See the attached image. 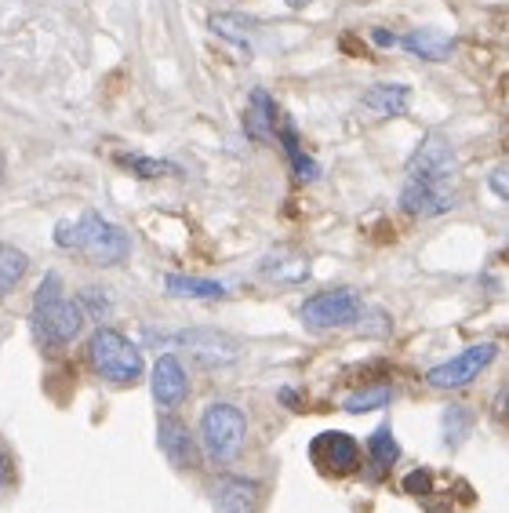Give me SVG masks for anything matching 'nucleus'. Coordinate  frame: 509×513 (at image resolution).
<instances>
[{
    "instance_id": "f257e3e1",
    "label": "nucleus",
    "mask_w": 509,
    "mask_h": 513,
    "mask_svg": "<svg viewBox=\"0 0 509 513\" xmlns=\"http://www.w3.org/2000/svg\"><path fill=\"white\" fill-rule=\"evenodd\" d=\"M55 244L66 252H80L91 266H120L131 255V237L99 212H84L77 222H59Z\"/></svg>"
},
{
    "instance_id": "f03ea898",
    "label": "nucleus",
    "mask_w": 509,
    "mask_h": 513,
    "mask_svg": "<svg viewBox=\"0 0 509 513\" xmlns=\"http://www.w3.org/2000/svg\"><path fill=\"white\" fill-rule=\"evenodd\" d=\"M91 372L113 386H131L142 379V353L139 346L117 328H95L88 339Z\"/></svg>"
},
{
    "instance_id": "7ed1b4c3",
    "label": "nucleus",
    "mask_w": 509,
    "mask_h": 513,
    "mask_svg": "<svg viewBox=\"0 0 509 513\" xmlns=\"http://www.w3.org/2000/svg\"><path fill=\"white\" fill-rule=\"evenodd\" d=\"M248 437V419L237 404L215 401L200 415V444L208 452L211 463H233Z\"/></svg>"
},
{
    "instance_id": "20e7f679",
    "label": "nucleus",
    "mask_w": 509,
    "mask_h": 513,
    "mask_svg": "<svg viewBox=\"0 0 509 513\" xmlns=\"http://www.w3.org/2000/svg\"><path fill=\"white\" fill-rule=\"evenodd\" d=\"M360 313H364L360 292H353V288H328V292H317L302 302L299 317L310 332H331V328L357 324Z\"/></svg>"
},
{
    "instance_id": "39448f33",
    "label": "nucleus",
    "mask_w": 509,
    "mask_h": 513,
    "mask_svg": "<svg viewBox=\"0 0 509 513\" xmlns=\"http://www.w3.org/2000/svg\"><path fill=\"white\" fill-rule=\"evenodd\" d=\"M33 339L44 346V350H55V346H70L73 339L84 328V306L77 299H55L48 306H33L30 317Z\"/></svg>"
},
{
    "instance_id": "423d86ee",
    "label": "nucleus",
    "mask_w": 509,
    "mask_h": 513,
    "mask_svg": "<svg viewBox=\"0 0 509 513\" xmlns=\"http://www.w3.org/2000/svg\"><path fill=\"white\" fill-rule=\"evenodd\" d=\"M495 357H499V346H495V342L466 346L462 353H455V357H448L444 364L430 368V372H426V383H430L433 390H462V386H470Z\"/></svg>"
},
{
    "instance_id": "0eeeda50",
    "label": "nucleus",
    "mask_w": 509,
    "mask_h": 513,
    "mask_svg": "<svg viewBox=\"0 0 509 513\" xmlns=\"http://www.w3.org/2000/svg\"><path fill=\"white\" fill-rule=\"evenodd\" d=\"M157 335V332H150ZM157 339H168L171 346H182V350L197 357L204 368H226L240 357V342L226 332H215V328H186V332L175 335H157Z\"/></svg>"
},
{
    "instance_id": "6e6552de",
    "label": "nucleus",
    "mask_w": 509,
    "mask_h": 513,
    "mask_svg": "<svg viewBox=\"0 0 509 513\" xmlns=\"http://www.w3.org/2000/svg\"><path fill=\"white\" fill-rule=\"evenodd\" d=\"M310 459L328 473V477H346V473H353L360 463V444L353 441L350 433L328 430V433H320V437H313Z\"/></svg>"
},
{
    "instance_id": "1a4fd4ad",
    "label": "nucleus",
    "mask_w": 509,
    "mask_h": 513,
    "mask_svg": "<svg viewBox=\"0 0 509 513\" xmlns=\"http://www.w3.org/2000/svg\"><path fill=\"white\" fill-rule=\"evenodd\" d=\"M408 175L451 186V179H455V150H451V142L440 139V135H426V139L419 142L415 157H411Z\"/></svg>"
},
{
    "instance_id": "9d476101",
    "label": "nucleus",
    "mask_w": 509,
    "mask_h": 513,
    "mask_svg": "<svg viewBox=\"0 0 509 513\" xmlns=\"http://www.w3.org/2000/svg\"><path fill=\"white\" fill-rule=\"evenodd\" d=\"M150 390H153V401L171 412V408H179L186 401V393H190V375H186V364L175 357V353H160L157 364H153V375H150Z\"/></svg>"
},
{
    "instance_id": "9b49d317",
    "label": "nucleus",
    "mask_w": 509,
    "mask_h": 513,
    "mask_svg": "<svg viewBox=\"0 0 509 513\" xmlns=\"http://www.w3.org/2000/svg\"><path fill=\"white\" fill-rule=\"evenodd\" d=\"M400 208L408 215L430 219V215H444L455 208V193H451L448 186H440V182H426V179L408 175L404 190H400Z\"/></svg>"
},
{
    "instance_id": "f8f14e48",
    "label": "nucleus",
    "mask_w": 509,
    "mask_h": 513,
    "mask_svg": "<svg viewBox=\"0 0 509 513\" xmlns=\"http://www.w3.org/2000/svg\"><path fill=\"white\" fill-rule=\"evenodd\" d=\"M215 513H259L262 510V484L251 477H222L211 495Z\"/></svg>"
},
{
    "instance_id": "ddd939ff",
    "label": "nucleus",
    "mask_w": 509,
    "mask_h": 513,
    "mask_svg": "<svg viewBox=\"0 0 509 513\" xmlns=\"http://www.w3.org/2000/svg\"><path fill=\"white\" fill-rule=\"evenodd\" d=\"M157 444H160V452L168 455V463L175 466V470H193V466H197V444H193L190 430H186L179 419H171V415L160 419Z\"/></svg>"
},
{
    "instance_id": "4468645a",
    "label": "nucleus",
    "mask_w": 509,
    "mask_h": 513,
    "mask_svg": "<svg viewBox=\"0 0 509 513\" xmlns=\"http://www.w3.org/2000/svg\"><path fill=\"white\" fill-rule=\"evenodd\" d=\"M400 48L422 62H448L451 51H455V41L440 26H415L411 33L400 37Z\"/></svg>"
},
{
    "instance_id": "2eb2a0df",
    "label": "nucleus",
    "mask_w": 509,
    "mask_h": 513,
    "mask_svg": "<svg viewBox=\"0 0 509 513\" xmlns=\"http://www.w3.org/2000/svg\"><path fill=\"white\" fill-rule=\"evenodd\" d=\"M280 121H284V117H280L270 91H262V88L251 91V106H248V113H244V128H248L251 139H259V142L277 139Z\"/></svg>"
},
{
    "instance_id": "dca6fc26",
    "label": "nucleus",
    "mask_w": 509,
    "mask_h": 513,
    "mask_svg": "<svg viewBox=\"0 0 509 513\" xmlns=\"http://www.w3.org/2000/svg\"><path fill=\"white\" fill-rule=\"evenodd\" d=\"M411 102V88L408 84H371L364 95H360V106L375 117H400L408 110Z\"/></svg>"
},
{
    "instance_id": "f3484780",
    "label": "nucleus",
    "mask_w": 509,
    "mask_h": 513,
    "mask_svg": "<svg viewBox=\"0 0 509 513\" xmlns=\"http://www.w3.org/2000/svg\"><path fill=\"white\" fill-rule=\"evenodd\" d=\"M164 288L179 299H226V284L219 281H204V277H186V273H168L164 277Z\"/></svg>"
},
{
    "instance_id": "a211bd4d",
    "label": "nucleus",
    "mask_w": 509,
    "mask_h": 513,
    "mask_svg": "<svg viewBox=\"0 0 509 513\" xmlns=\"http://www.w3.org/2000/svg\"><path fill=\"white\" fill-rule=\"evenodd\" d=\"M26 270H30V259L15 244H0V299H8L19 288Z\"/></svg>"
},
{
    "instance_id": "6ab92c4d",
    "label": "nucleus",
    "mask_w": 509,
    "mask_h": 513,
    "mask_svg": "<svg viewBox=\"0 0 509 513\" xmlns=\"http://www.w3.org/2000/svg\"><path fill=\"white\" fill-rule=\"evenodd\" d=\"M368 455H371V466H375V477H382V473L397 463L400 444H397V437H393L390 426H379V430L371 433V437H368Z\"/></svg>"
},
{
    "instance_id": "aec40b11",
    "label": "nucleus",
    "mask_w": 509,
    "mask_h": 513,
    "mask_svg": "<svg viewBox=\"0 0 509 513\" xmlns=\"http://www.w3.org/2000/svg\"><path fill=\"white\" fill-rule=\"evenodd\" d=\"M262 277H270V281L280 284H295V281H306L310 277V262L302 259V255H291V259H270L262 262Z\"/></svg>"
},
{
    "instance_id": "412c9836",
    "label": "nucleus",
    "mask_w": 509,
    "mask_h": 513,
    "mask_svg": "<svg viewBox=\"0 0 509 513\" xmlns=\"http://www.w3.org/2000/svg\"><path fill=\"white\" fill-rule=\"evenodd\" d=\"M117 164L128 168L131 175L139 179H160V175H175V164L171 161H157V157H142V153H117Z\"/></svg>"
},
{
    "instance_id": "4be33fe9",
    "label": "nucleus",
    "mask_w": 509,
    "mask_h": 513,
    "mask_svg": "<svg viewBox=\"0 0 509 513\" xmlns=\"http://www.w3.org/2000/svg\"><path fill=\"white\" fill-rule=\"evenodd\" d=\"M390 397H393V390H390L386 383H379V386H364V390L350 393V397L342 401V408H346L350 415L375 412V408H382V404H390Z\"/></svg>"
},
{
    "instance_id": "5701e85b",
    "label": "nucleus",
    "mask_w": 509,
    "mask_h": 513,
    "mask_svg": "<svg viewBox=\"0 0 509 513\" xmlns=\"http://www.w3.org/2000/svg\"><path fill=\"white\" fill-rule=\"evenodd\" d=\"M473 426V415L470 408H462V404H451L448 412H444V441L448 444H459Z\"/></svg>"
},
{
    "instance_id": "b1692460",
    "label": "nucleus",
    "mask_w": 509,
    "mask_h": 513,
    "mask_svg": "<svg viewBox=\"0 0 509 513\" xmlns=\"http://www.w3.org/2000/svg\"><path fill=\"white\" fill-rule=\"evenodd\" d=\"M62 299V277L59 273H48L44 281H40L37 295H33V306H48V302Z\"/></svg>"
},
{
    "instance_id": "393cba45",
    "label": "nucleus",
    "mask_w": 509,
    "mask_h": 513,
    "mask_svg": "<svg viewBox=\"0 0 509 513\" xmlns=\"http://www.w3.org/2000/svg\"><path fill=\"white\" fill-rule=\"evenodd\" d=\"M80 306H84L95 321H102V317L110 313V299H106V292H99V288H88V292L80 295Z\"/></svg>"
},
{
    "instance_id": "a878e982",
    "label": "nucleus",
    "mask_w": 509,
    "mask_h": 513,
    "mask_svg": "<svg viewBox=\"0 0 509 513\" xmlns=\"http://www.w3.org/2000/svg\"><path fill=\"white\" fill-rule=\"evenodd\" d=\"M430 484H433L430 470H415L408 481H404V488H408V492H430Z\"/></svg>"
},
{
    "instance_id": "bb28decb",
    "label": "nucleus",
    "mask_w": 509,
    "mask_h": 513,
    "mask_svg": "<svg viewBox=\"0 0 509 513\" xmlns=\"http://www.w3.org/2000/svg\"><path fill=\"white\" fill-rule=\"evenodd\" d=\"M491 190L499 193V197H509V168H499L491 175Z\"/></svg>"
},
{
    "instance_id": "cd10ccee",
    "label": "nucleus",
    "mask_w": 509,
    "mask_h": 513,
    "mask_svg": "<svg viewBox=\"0 0 509 513\" xmlns=\"http://www.w3.org/2000/svg\"><path fill=\"white\" fill-rule=\"evenodd\" d=\"M371 41L379 44V48H393V44H400V37H393V33H386V30H375L371 33Z\"/></svg>"
},
{
    "instance_id": "c85d7f7f",
    "label": "nucleus",
    "mask_w": 509,
    "mask_h": 513,
    "mask_svg": "<svg viewBox=\"0 0 509 513\" xmlns=\"http://www.w3.org/2000/svg\"><path fill=\"white\" fill-rule=\"evenodd\" d=\"M499 415H502V419H509V390L499 393Z\"/></svg>"
},
{
    "instance_id": "c756f323",
    "label": "nucleus",
    "mask_w": 509,
    "mask_h": 513,
    "mask_svg": "<svg viewBox=\"0 0 509 513\" xmlns=\"http://www.w3.org/2000/svg\"><path fill=\"white\" fill-rule=\"evenodd\" d=\"M8 484V463H4V455H0V488Z\"/></svg>"
},
{
    "instance_id": "7c9ffc66",
    "label": "nucleus",
    "mask_w": 509,
    "mask_h": 513,
    "mask_svg": "<svg viewBox=\"0 0 509 513\" xmlns=\"http://www.w3.org/2000/svg\"><path fill=\"white\" fill-rule=\"evenodd\" d=\"M0 179H4V153H0Z\"/></svg>"
}]
</instances>
